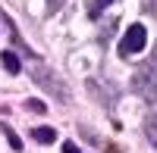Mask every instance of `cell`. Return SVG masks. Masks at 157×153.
<instances>
[{
	"instance_id": "obj_1",
	"label": "cell",
	"mask_w": 157,
	"mask_h": 153,
	"mask_svg": "<svg viewBox=\"0 0 157 153\" xmlns=\"http://www.w3.org/2000/svg\"><path fill=\"white\" fill-rule=\"evenodd\" d=\"M132 91L141 100H154L157 97V66H154V62H145V66L135 69V75H132Z\"/></svg>"
},
{
	"instance_id": "obj_2",
	"label": "cell",
	"mask_w": 157,
	"mask_h": 153,
	"mask_svg": "<svg viewBox=\"0 0 157 153\" xmlns=\"http://www.w3.org/2000/svg\"><path fill=\"white\" fill-rule=\"evenodd\" d=\"M148 44V31H145V25H129L126 34H123V41H120V56H132V53H141Z\"/></svg>"
},
{
	"instance_id": "obj_3",
	"label": "cell",
	"mask_w": 157,
	"mask_h": 153,
	"mask_svg": "<svg viewBox=\"0 0 157 153\" xmlns=\"http://www.w3.org/2000/svg\"><path fill=\"white\" fill-rule=\"evenodd\" d=\"M145 134H148V141L157 147V109H151L145 116Z\"/></svg>"
},
{
	"instance_id": "obj_4",
	"label": "cell",
	"mask_w": 157,
	"mask_h": 153,
	"mask_svg": "<svg viewBox=\"0 0 157 153\" xmlns=\"http://www.w3.org/2000/svg\"><path fill=\"white\" fill-rule=\"evenodd\" d=\"M0 62H3V69H6V72H13V75L22 69L19 56H16V53H10V50H3V53H0Z\"/></svg>"
},
{
	"instance_id": "obj_5",
	"label": "cell",
	"mask_w": 157,
	"mask_h": 153,
	"mask_svg": "<svg viewBox=\"0 0 157 153\" xmlns=\"http://www.w3.org/2000/svg\"><path fill=\"white\" fill-rule=\"evenodd\" d=\"M32 137H35V141H41V144H54L57 131H54V128H35V131H32Z\"/></svg>"
},
{
	"instance_id": "obj_6",
	"label": "cell",
	"mask_w": 157,
	"mask_h": 153,
	"mask_svg": "<svg viewBox=\"0 0 157 153\" xmlns=\"http://www.w3.org/2000/svg\"><path fill=\"white\" fill-rule=\"evenodd\" d=\"M3 134H6V141H10V147L13 150H22V141H19V134L10 128V125H3Z\"/></svg>"
},
{
	"instance_id": "obj_7",
	"label": "cell",
	"mask_w": 157,
	"mask_h": 153,
	"mask_svg": "<svg viewBox=\"0 0 157 153\" xmlns=\"http://www.w3.org/2000/svg\"><path fill=\"white\" fill-rule=\"evenodd\" d=\"M107 3H110V0H91L88 12H91V16H98V12H101V6H107Z\"/></svg>"
},
{
	"instance_id": "obj_8",
	"label": "cell",
	"mask_w": 157,
	"mask_h": 153,
	"mask_svg": "<svg viewBox=\"0 0 157 153\" xmlns=\"http://www.w3.org/2000/svg\"><path fill=\"white\" fill-rule=\"evenodd\" d=\"M63 153H82V150H78V144H72V141H66V144H63Z\"/></svg>"
},
{
	"instance_id": "obj_9",
	"label": "cell",
	"mask_w": 157,
	"mask_h": 153,
	"mask_svg": "<svg viewBox=\"0 0 157 153\" xmlns=\"http://www.w3.org/2000/svg\"><path fill=\"white\" fill-rule=\"evenodd\" d=\"M63 3H66V0H47V9H50V12H57Z\"/></svg>"
}]
</instances>
